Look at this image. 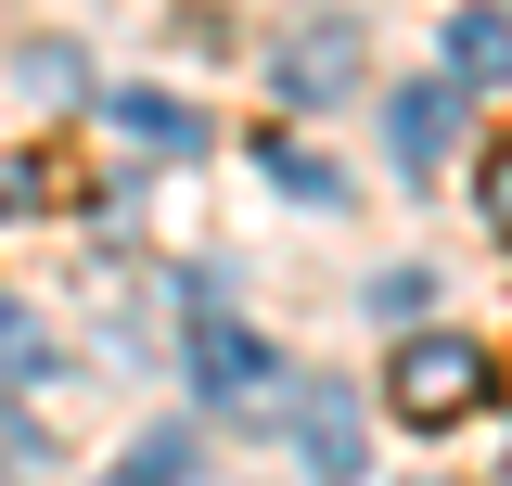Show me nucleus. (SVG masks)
<instances>
[{
    "instance_id": "nucleus-12",
    "label": "nucleus",
    "mask_w": 512,
    "mask_h": 486,
    "mask_svg": "<svg viewBox=\"0 0 512 486\" xmlns=\"http://www.w3.org/2000/svg\"><path fill=\"white\" fill-rule=\"evenodd\" d=\"M116 486H192V435H141Z\"/></svg>"
},
{
    "instance_id": "nucleus-5",
    "label": "nucleus",
    "mask_w": 512,
    "mask_h": 486,
    "mask_svg": "<svg viewBox=\"0 0 512 486\" xmlns=\"http://www.w3.org/2000/svg\"><path fill=\"white\" fill-rule=\"evenodd\" d=\"M103 116H116L141 154H167V167L205 154V103H180V90H103Z\"/></svg>"
},
{
    "instance_id": "nucleus-4",
    "label": "nucleus",
    "mask_w": 512,
    "mask_h": 486,
    "mask_svg": "<svg viewBox=\"0 0 512 486\" xmlns=\"http://www.w3.org/2000/svg\"><path fill=\"white\" fill-rule=\"evenodd\" d=\"M282 435L308 448V474H372V435H359V397H346V384L282 397Z\"/></svg>"
},
{
    "instance_id": "nucleus-8",
    "label": "nucleus",
    "mask_w": 512,
    "mask_h": 486,
    "mask_svg": "<svg viewBox=\"0 0 512 486\" xmlns=\"http://www.w3.org/2000/svg\"><path fill=\"white\" fill-rule=\"evenodd\" d=\"M0 384H52V320L26 295H0Z\"/></svg>"
},
{
    "instance_id": "nucleus-1",
    "label": "nucleus",
    "mask_w": 512,
    "mask_h": 486,
    "mask_svg": "<svg viewBox=\"0 0 512 486\" xmlns=\"http://www.w3.org/2000/svg\"><path fill=\"white\" fill-rule=\"evenodd\" d=\"M384 410H397V423H423V435L474 423V410H487V346H474V333H410L397 371H384Z\"/></svg>"
},
{
    "instance_id": "nucleus-6",
    "label": "nucleus",
    "mask_w": 512,
    "mask_h": 486,
    "mask_svg": "<svg viewBox=\"0 0 512 486\" xmlns=\"http://www.w3.org/2000/svg\"><path fill=\"white\" fill-rule=\"evenodd\" d=\"M448 90H512V13L500 0H461L448 13Z\"/></svg>"
},
{
    "instance_id": "nucleus-3",
    "label": "nucleus",
    "mask_w": 512,
    "mask_h": 486,
    "mask_svg": "<svg viewBox=\"0 0 512 486\" xmlns=\"http://www.w3.org/2000/svg\"><path fill=\"white\" fill-rule=\"evenodd\" d=\"M269 90H282V103H346V90H359V26H333V13L295 26L282 64H269Z\"/></svg>"
},
{
    "instance_id": "nucleus-2",
    "label": "nucleus",
    "mask_w": 512,
    "mask_h": 486,
    "mask_svg": "<svg viewBox=\"0 0 512 486\" xmlns=\"http://www.w3.org/2000/svg\"><path fill=\"white\" fill-rule=\"evenodd\" d=\"M180 295H192V346H180V359H192V384H205V397H256V384H269V346H256V320L218 295L205 269H192Z\"/></svg>"
},
{
    "instance_id": "nucleus-11",
    "label": "nucleus",
    "mask_w": 512,
    "mask_h": 486,
    "mask_svg": "<svg viewBox=\"0 0 512 486\" xmlns=\"http://www.w3.org/2000/svg\"><path fill=\"white\" fill-rule=\"evenodd\" d=\"M256 167H269V180L295 192V205H333V192H346V180H333V167H320V154H308V141H269Z\"/></svg>"
},
{
    "instance_id": "nucleus-9",
    "label": "nucleus",
    "mask_w": 512,
    "mask_h": 486,
    "mask_svg": "<svg viewBox=\"0 0 512 486\" xmlns=\"http://www.w3.org/2000/svg\"><path fill=\"white\" fill-rule=\"evenodd\" d=\"M64 205V167H39V154H0V218H52Z\"/></svg>"
},
{
    "instance_id": "nucleus-14",
    "label": "nucleus",
    "mask_w": 512,
    "mask_h": 486,
    "mask_svg": "<svg viewBox=\"0 0 512 486\" xmlns=\"http://www.w3.org/2000/svg\"><path fill=\"white\" fill-rule=\"evenodd\" d=\"M372 307L384 320H423V269H372Z\"/></svg>"
},
{
    "instance_id": "nucleus-13",
    "label": "nucleus",
    "mask_w": 512,
    "mask_h": 486,
    "mask_svg": "<svg viewBox=\"0 0 512 486\" xmlns=\"http://www.w3.org/2000/svg\"><path fill=\"white\" fill-rule=\"evenodd\" d=\"M474 205H487V231L512 243V141H487V154H474Z\"/></svg>"
},
{
    "instance_id": "nucleus-7",
    "label": "nucleus",
    "mask_w": 512,
    "mask_h": 486,
    "mask_svg": "<svg viewBox=\"0 0 512 486\" xmlns=\"http://www.w3.org/2000/svg\"><path fill=\"white\" fill-rule=\"evenodd\" d=\"M448 128H461V90H397V103H384V141H397V167H410V180L448 167Z\"/></svg>"
},
{
    "instance_id": "nucleus-10",
    "label": "nucleus",
    "mask_w": 512,
    "mask_h": 486,
    "mask_svg": "<svg viewBox=\"0 0 512 486\" xmlns=\"http://www.w3.org/2000/svg\"><path fill=\"white\" fill-rule=\"evenodd\" d=\"M13 77H26V90H39V103H90V64L64 52V39H39V52L13 64Z\"/></svg>"
}]
</instances>
